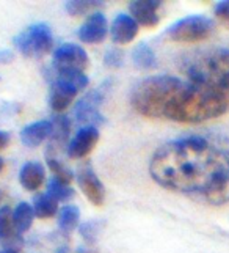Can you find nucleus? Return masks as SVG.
Returning <instances> with one entry per match:
<instances>
[{
    "instance_id": "obj_10",
    "label": "nucleus",
    "mask_w": 229,
    "mask_h": 253,
    "mask_svg": "<svg viewBox=\"0 0 229 253\" xmlns=\"http://www.w3.org/2000/svg\"><path fill=\"white\" fill-rule=\"evenodd\" d=\"M109 25H107V17L102 13L96 11L86 17V21L80 25L78 29V40L86 44H98L102 42L107 37Z\"/></svg>"
},
{
    "instance_id": "obj_18",
    "label": "nucleus",
    "mask_w": 229,
    "mask_h": 253,
    "mask_svg": "<svg viewBox=\"0 0 229 253\" xmlns=\"http://www.w3.org/2000/svg\"><path fill=\"white\" fill-rule=\"evenodd\" d=\"M33 217H35V211L33 206L29 203H19L16 206L14 212H13V219H14V226L17 233H25L30 230V226L33 223Z\"/></svg>"
},
{
    "instance_id": "obj_22",
    "label": "nucleus",
    "mask_w": 229,
    "mask_h": 253,
    "mask_svg": "<svg viewBox=\"0 0 229 253\" xmlns=\"http://www.w3.org/2000/svg\"><path fill=\"white\" fill-rule=\"evenodd\" d=\"M14 233H17V231L14 226L11 208H8V206L0 208V239L5 241L10 236H13Z\"/></svg>"
},
{
    "instance_id": "obj_11",
    "label": "nucleus",
    "mask_w": 229,
    "mask_h": 253,
    "mask_svg": "<svg viewBox=\"0 0 229 253\" xmlns=\"http://www.w3.org/2000/svg\"><path fill=\"white\" fill-rule=\"evenodd\" d=\"M160 6L162 2H158V0H135V2H130L129 10L137 24L143 25L146 29H154L160 22V16H158Z\"/></svg>"
},
{
    "instance_id": "obj_25",
    "label": "nucleus",
    "mask_w": 229,
    "mask_h": 253,
    "mask_svg": "<svg viewBox=\"0 0 229 253\" xmlns=\"http://www.w3.org/2000/svg\"><path fill=\"white\" fill-rule=\"evenodd\" d=\"M104 63L109 68H121L124 63V54L118 47H110L104 55Z\"/></svg>"
},
{
    "instance_id": "obj_13",
    "label": "nucleus",
    "mask_w": 229,
    "mask_h": 253,
    "mask_svg": "<svg viewBox=\"0 0 229 253\" xmlns=\"http://www.w3.org/2000/svg\"><path fill=\"white\" fill-rule=\"evenodd\" d=\"M52 130L49 135V150L47 154L58 150L61 145H65L69 138V132H71V120H69L63 113H57L50 118Z\"/></svg>"
},
{
    "instance_id": "obj_6",
    "label": "nucleus",
    "mask_w": 229,
    "mask_h": 253,
    "mask_svg": "<svg viewBox=\"0 0 229 253\" xmlns=\"http://www.w3.org/2000/svg\"><path fill=\"white\" fill-rule=\"evenodd\" d=\"M90 66V58H88L86 50L73 42H65L54 50V60H52V69L57 73L63 71H80Z\"/></svg>"
},
{
    "instance_id": "obj_30",
    "label": "nucleus",
    "mask_w": 229,
    "mask_h": 253,
    "mask_svg": "<svg viewBox=\"0 0 229 253\" xmlns=\"http://www.w3.org/2000/svg\"><path fill=\"white\" fill-rule=\"evenodd\" d=\"M55 253H71V249L66 247V246H61L60 249H57V252H55Z\"/></svg>"
},
{
    "instance_id": "obj_4",
    "label": "nucleus",
    "mask_w": 229,
    "mask_h": 253,
    "mask_svg": "<svg viewBox=\"0 0 229 253\" xmlns=\"http://www.w3.org/2000/svg\"><path fill=\"white\" fill-rule=\"evenodd\" d=\"M13 42L22 55L39 58L50 52L52 44H54V37H52L50 27L47 24L37 22L14 37Z\"/></svg>"
},
{
    "instance_id": "obj_23",
    "label": "nucleus",
    "mask_w": 229,
    "mask_h": 253,
    "mask_svg": "<svg viewBox=\"0 0 229 253\" xmlns=\"http://www.w3.org/2000/svg\"><path fill=\"white\" fill-rule=\"evenodd\" d=\"M47 165H49V170L54 173V178L60 182H63V184H68L74 179V173L66 169L63 164L58 162L55 158H47Z\"/></svg>"
},
{
    "instance_id": "obj_16",
    "label": "nucleus",
    "mask_w": 229,
    "mask_h": 253,
    "mask_svg": "<svg viewBox=\"0 0 229 253\" xmlns=\"http://www.w3.org/2000/svg\"><path fill=\"white\" fill-rule=\"evenodd\" d=\"M132 62L140 69H154L157 68V57L153 47L146 42H138L132 50Z\"/></svg>"
},
{
    "instance_id": "obj_26",
    "label": "nucleus",
    "mask_w": 229,
    "mask_h": 253,
    "mask_svg": "<svg viewBox=\"0 0 229 253\" xmlns=\"http://www.w3.org/2000/svg\"><path fill=\"white\" fill-rule=\"evenodd\" d=\"M24 241L19 233H14L13 236L3 241V252L2 253H21Z\"/></svg>"
},
{
    "instance_id": "obj_2",
    "label": "nucleus",
    "mask_w": 229,
    "mask_h": 253,
    "mask_svg": "<svg viewBox=\"0 0 229 253\" xmlns=\"http://www.w3.org/2000/svg\"><path fill=\"white\" fill-rule=\"evenodd\" d=\"M149 173L168 190L223 205L229 202V138L220 134L174 138L153 154Z\"/></svg>"
},
{
    "instance_id": "obj_15",
    "label": "nucleus",
    "mask_w": 229,
    "mask_h": 253,
    "mask_svg": "<svg viewBox=\"0 0 229 253\" xmlns=\"http://www.w3.org/2000/svg\"><path fill=\"white\" fill-rule=\"evenodd\" d=\"M52 130V125L50 121L42 120V121H37V123H32L29 126H25L21 132V140L24 142V145H27L30 148H35L41 145L46 138H49Z\"/></svg>"
},
{
    "instance_id": "obj_32",
    "label": "nucleus",
    "mask_w": 229,
    "mask_h": 253,
    "mask_svg": "<svg viewBox=\"0 0 229 253\" xmlns=\"http://www.w3.org/2000/svg\"><path fill=\"white\" fill-rule=\"evenodd\" d=\"M0 200H2V192H0Z\"/></svg>"
},
{
    "instance_id": "obj_33",
    "label": "nucleus",
    "mask_w": 229,
    "mask_h": 253,
    "mask_svg": "<svg viewBox=\"0 0 229 253\" xmlns=\"http://www.w3.org/2000/svg\"><path fill=\"white\" fill-rule=\"evenodd\" d=\"M0 253H2V252H0Z\"/></svg>"
},
{
    "instance_id": "obj_9",
    "label": "nucleus",
    "mask_w": 229,
    "mask_h": 253,
    "mask_svg": "<svg viewBox=\"0 0 229 253\" xmlns=\"http://www.w3.org/2000/svg\"><path fill=\"white\" fill-rule=\"evenodd\" d=\"M99 140V129L94 126H83L74 138L68 143L66 153L73 159H82L88 156Z\"/></svg>"
},
{
    "instance_id": "obj_27",
    "label": "nucleus",
    "mask_w": 229,
    "mask_h": 253,
    "mask_svg": "<svg viewBox=\"0 0 229 253\" xmlns=\"http://www.w3.org/2000/svg\"><path fill=\"white\" fill-rule=\"evenodd\" d=\"M214 13L215 17L222 22L226 29H229V0H222V2H217L214 6Z\"/></svg>"
},
{
    "instance_id": "obj_21",
    "label": "nucleus",
    "mask_w": 229,
    "mask_h": 253,
    "mask_svg": "<svg viewBox=\"0 0 229 253\" xmlns=\"http://www.w3.org/2000/svg\"><path fill=\"white\" fill-rule=\"evenodd\" d=\"M47 195L52 197L55 202H68L74 197V189L68 184H63V182L57 181L55 178H52L47 184Z\"/></svg>"
},
{
    "instance_id": "obj_12",
    "label": "nucleus",
    "mask_w": 229,
    "mask_h": 253,
    "mask_svg": "<svg viewBox=\"0 0 229 253\" xmlns=\"http://www.w3.org/2000/svg\"><path fill=\"white\" fill-rule=\"evenodd\" d=\"M138 33V24L132 16L121 13L113 19L110 35L114 44H129L135 40Z\"/></svg>"
},
{
    "instance_id": "obj_20",
    "label": "nucleus",
    "mask_w": 229,
    "mask_h": 253,
    "mask_svg": "<svg viewBox=\"0 0 229 253\" xmlns=\"http://www.w3.org/2000/svg\"><path fill=\"white\" fill-rule=\"evenodd\" d=\"M102 5L104 2H101V0H69V2H66L65 8L69 16L78 17L85 16L86 13H90L94 8H99Z\"/></svg>"
},
{
    "instance_id": "obj_28",
    "label": "nucleus",
    "mask_w": 229,
    "mask_h": 253,
    "mask_svg": "<svg viewBox=\"0 0 229 253\" xmlns=\"http://www.w3.org/2000/svg\"><path fill=\"white\" fill-rule=\"evenodd\" d=\"M14 60V54L10 49H0V63L8 65Z\"/></svg>"
},
{
    "instance_id": "obj_14",
    "label": "nucleus",
    "mask_w": 229,
    "mask_h": 253,
    "mask_svg": "<svg viewBox=\"0 0 229 253\" xmlns=\"http://www.w3.org/2000/svg\"><path fill=\"white\" fill-rule=\"evenodd\" d=\"M46 179V170L39 162H27L19 171V181L21 186L25 190H37L41 187V184Z\"/></svg>"
},
{
    "instance_id": "obj_5",
    "label": "nucleus",
    "mask_w": 229,
    "mask_h": 253,
    "mask_svg": "<svg viewBox=\"0 0 229 253\" xmlns=\"http://www.w3.org/2000/svg\"><path fill=\"white\" fill-rule=\"evenodd\" d=\"M107 94V84L86 93L83 98L76 104L74 117L78 123L85 126H101L105 123V118L101 113V106Z\"/></svg>"
},
{
    "instance_id": "obj_17",
    "label": "nucleus",
    "mask_w": 229,
    "mask_h": 253,
    "mask_svg": "<svg viewBox=\"0 0 229 253\" xmlns=\"http://www.w3.org/2000/svg\"><path fill=\"white\" fill-rule=\"evenodd\" d=\"M58 203L47 194H38L33 197V211L38 219H49L57 214Z\"/></svg>"
},
{
    "instance_id": "obj_7",
    "label": "nucleus",
    "mask_w": 229,
    "mask_h": 253,
    "mask_svg": "<svg viewBox=\"0 0 229 253\" xmlns=\"http://www.w3.org/2000/svg\"><path fill=\"white\" fill-rule=\"evenodd\" d=\"M76 178L78 182V187L82 189L86 198L90 200L94 206H102L105 202V187L101 182V179L98 178V174L91 169V165L90 164L82 165V167L78 169Z\"/></svg>"
},
{
    "instance_id": "obj_1",
    "label": "nucleus",
    "mask_w": 229,
    "mask_h": 253,
    "mask_svg": "<svg viewBox=\"0 0 229 253\" xmlns=\"http://www.w3.org/2000/svg\"><path fill=\"white\" fill-rule=\"evenodd\" d=\"M179 76L155 74L135 85L130 104L142 117L202 123L229 113V49L184 55Z\"/></svg>"
},
{
    "instance_id": "obj_19",
    "label": "nucleus",
    "mask_w": 229,
    "mask_h": 253,
    "mask_svg": "<svg viewBox=\"0 0 229 253\" xmlns=\"http://www.w3.org/2000/svg\"><path fill=\"white\" fill-rule=\"evenodd\" d=\"M78 220H80V211H78L77 206H65L61 208L60 215H58V226L61 231L65 233H71L74 228L78 226Z\"/></svg>"
},
{
    "instance_id": "obj_29",
    "label": "nucleus",
    "mask_w": 229,
    "mask_h": 253,
    "mask_svg": "<svg viewBox=\"0 0 229 253\" xmlns=\"http://www.w3.org/2000/svg\"><path fill=\"white\" fill-rule=\"evenodd\" d=\"M10 134L8 132H5V130H0V150H2V148H5L8 143H10Z\"/></svg>"
},
{
    "instance_id": "obj_3",
    "label": "nucleus",
    "mask_w": 229,
    "mask_h": 253,
    "mask_svg": "<svg viewBox=\"0 0 229 253\" xmlns=\"http://www.w3.org/2000/svg\"><path fill=\"white\" fill-rule=\"evenodd\" d=\"M215 24L212 19L206 16L193 14L182 17L178 22H174L166 29L165 35L170 41L184 42V44H193V42H201L207 40L214 33Z\"/></svg>"
},
{
    "instance_id": "obj_31",
    "label": "nucleus",
    "mask_w": 229,
    "mask_h": 253,
    "mask_svg": "<svg viewBox=\"0 0 229 253\" xmlns=\"http://www.w3.org/2000/svg\"><path fill=\"white\" fill-rule=\"evenodd\" d=\"M3 167H5V162H3V159H2V158H0V171L3 170Z\"/></svg>"
},
{
    "instance_id": "obj_24",
    "label": "nucleus",
    "mask_w": 229,
    "mask_h": 253,
    "mask_svg": "<svg viewBox=\"0 0 229 253\" xmlns=\"http://www.w3.org/2000/svg\"><path fill=\"white\" fill-rule=\"evenodd\" d=\"M78 230H80V236L86 241V244H93L98 241V236H99V231H101V225L99 222L96 220H90V222H85L78 226Z\"/></svg>"
},
{
    "instance_id": "obj_8",
    "label": "nucleus",
    "mask_w": 229,
    "mask_h": 253,
    "mask_svg": "<svg viewBox=\"0 0 229 253\" xmlns=\"http://www.w3.org/2000/svg\"><path fill=\"white\" fill-rule=\"evenodd\" d=\"M49 81H50L49 104H50L52 110L57 112V113H61L73 104L78 90L69 82L57 77L54 73H52V69L49 71Z\"/></svg>"
}]
</instances>
